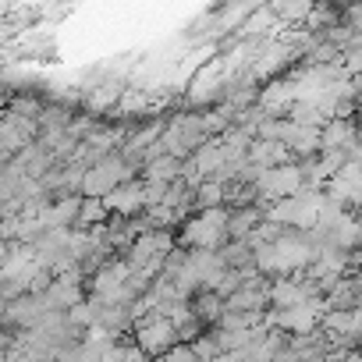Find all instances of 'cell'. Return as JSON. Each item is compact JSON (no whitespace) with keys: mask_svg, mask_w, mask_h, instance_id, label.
<instances>
[{"mask_svg":"<svg viewBox=\"0 0 362 362\" xmlns=\"http://www.w3.org/2000/svg\"><path fill=\"white\" fill-rule=\"evenodd\" d=\"M135 177H139V170H135L121 153H114V156H107L100 167L86 170V181H82V199H107L114 189L128 185V181H135Z\"/></svg>","mask_w":362,"mask_h":362,"instance_id":"obj_1","label":"cell"},{"mask_svg":"<svg viewBox=\"0 0 362 362\" xmlns=\"http://www.w3.org/2000/svg\"><path fill=\"white\" fill-rule=\"evenodd\" d=\"M135 344L149 355V358H163V355H170L177 344H181V337H177V327L170 323V320H163V316H146V320H139V327H135Z\"/></svg>","mask_w":362,"mask_h":362,"instance_id":"obj_2","label":"cell"},{"mask_svg":"<svg viewBox=\"0 0 362 362\" xmlns=\"http://www.w3.org/2000/svg\"><path fill=\"white\" fill-rule=\"evenodd\" d=\"M358 139H362V128L355 117H330L323 128H320V153H355L358 149Z\"/></svg>","mask_w":362,"mask_h":362,"instance_id":"obj_3","label":"cell"},{"mask_svg":"<svg viewBox=\"0 0 362 362\" xmlns=\"http://www.w3.org/2000/svg\"><path fill=\"white\" fill-rule=\"evenodd\" d=\"M103 203L110 206V214H114V217H128V221L142 217V214L149 210V203H146V181H142V177L128 181V185L114 189Z\"/></svg>","mask_w":362,"mask_h":362,"instance_id":"obj_4","label":"cell"},{"mask_svg":"<svg viewBox=\"0 0 362 362\" xmlns=\"http://www.w3.org/2000/svg\"><path fill=\"white\" fill-rule=\"evenodd\" d=\"M327 313H355L362 309V281L358 277H344L330 288V295L323 298Z\"/></svg>","mask_w":362,"mask_h":362,"instance_id":"obj_5","label":"cell"},{"mask_svg":"<svg viewBox=\"0 0 362 362\" xmlns=\"http://www.w3.org/2000/svg\"><path fill=\"white\" fill-rule=\"evenodd\" d=\"M146 185H174V181H181L185 177V163H181L177 156H156L153 163H146L142 167V174H139Z\"/></svg>","mask_w":362,"mask_h":362,"instance_id":"obj_6","label":"cell"},{"mask_svg":"<svg viewBox=\"0 0 362 362\" xmlns=\"http://www.w3.org/2000/svg\"><path fill=\"white\" fill-rule=\"evenodd\" d=\"M263 221H267V210H259V206L235 210V214L228 217V238H231V242H249V238L263 228Z\"/></svg>","mask_w":362,"mask_h":362,"instance_id":"obj_7","label":"cell"},{"mask_svg":"<svg viewBox=\"0 0 362 362\" xmlns=\"http://www.w3.org/2000/svg\"><path fill=\"white\" fill-rule=\"evenodd\" d=\"M192 313H196V320H199L206 330H217L221 320H224V313H228V302H224L217 291H199V295L192 298Z\"/></svg>","mask_w":362,"mask_h":362,"instance_id":"obj_8","label":"cell"},{"mask_svg":"<svg viewBox=\"0 0 362 362\" xmlns=\"http://www.w3.org/2000/svg\"><path fill=\"white\" fill-rule=\"evenodd\" d=\"M217 256H221L224 267L235 270V274H259V270H256V249H252V242H228Z\"/></svg>","mask_w":362,"mask_h":362,"instance_id":"obj_9","label":"cell"},{"mask_svg":"<svg viewBox=\"0 0 362 362\" xmlns=\"http://www.w3.org/2000/svg\"><path fill=\"white\" fill-rule=\"evenodd\" d=\"M224 206V185L214 177V181H203L196 189V214H206V210H221Z\"/></svg>","mask_w":362,"mask_h":362,"instance_id":"obj_10","label":"cell"},{"mask_svg":"<svg viewBox=\"0 0 362 362\" xmlns=\"http://www.w3.org/2000/svg\"><path fill=\"white\" fill-rule=\"evenodd\" d=\"M146 103H149V100H146V93H135V89H132V93L121 100V110H142Z\"/></svg>","mask_w":362,"mask_h":362,"instance_id":"obj_11","label":"cell"}]
</instances>
